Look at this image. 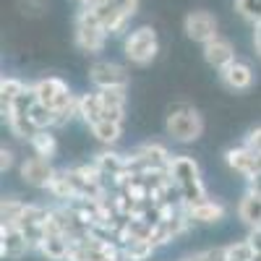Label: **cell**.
<instances>
[{"instance_id": "obj_14", "label": "cell", "mask_w": 261, "mask_h": 261, "mask_svg": "<svg viewBox=\"0 0 261 261\" xmlns=\"http://www.w3.org/2000/svg\"><path fill=\"white\" fill-rule=\"evenodd\" d=\"M201 47H204V60L217 71H222L225 65H230L235 60V47H232V42L225 39V37H214Z\"/></svg>"}, {"instance_id": "obj_16", "label": "cell", "mask_w": 261, "mask_h": 261, "mask_svg": "<svg viewBox=\"0 0 261 261\" xmlns=\"http://www.w3.org/2000/svg\"><path fill=\"white\" fill-rule=\"evenodd\" d=\"M238 217L248 230H261V193L258 191H246L243 199L238 201Z\"/></svg>"}, {"instance_id": "obj_19", "label": "cell", "mask_w": 261, "mask_h": 261, "mask_svg": "<svg viewBox=\"0 0 261 261\" xmlns=\"http://www.w3.org/2000/svg\"><path fill=\"white\" fill-rule=\"evenodd\" d=\"M29 146L37 157H45V160H53L55 151H58V139L53 136V128H39L37 134L29 139Z\"/></svg>"}, {"instance_id": "obj_22", "label": "cell", "mask_w": 261, "mask_h": 261, "mask_svg": "<svg viewBox=\"0 0 261 261\" xmlns=\"http://www.w3.org/2000/svg\"><path fill=\"white\" fill-rule=\"evenodd\" d=\"M89 130H92V136H94L97 141H102V144H115V141L123 136V123L105 120V118H102V120L92 123Z\"/></svg>"}, {"instance_id": "obj_26", "label": "cell", "mask_w": 261, "mask_h": 261, "mask_svg": "<svg viewBox=\"0 0 261 261\" xmlns=\"http://www.w3.org/2000/svg\"><path fill=\"white\" fill-rule=\"evenodd\" d=\"M235 11L251 24L261 21V0H235Z\"/></svg>"}, {"instance_id": "obj_20", "label": "cell", "mask_w": 261, "mask_h": 261, "mask_svg": "<svg viewBox=\"0 0 261 261\" xmlns=\"http://www.w3.org/2000/svg\"><path fill=\"white\" fill-rule=\"evenodd\" d=\"M79 118H81L86 125L102 120V97H99V89L92 92V94L79 97Z\"/></svg>"}, {"instance_id": "obj_18", "label": "cell", "mask_w": 261, "mask_h": 261, "mask_svg": "<svg viewBox=\"0 0 261 261\" xmlns=\"http://www.w3.org/2000/svg\"><path fill=\"white\" fill-rule=\"evenodd\" d=\"M102 97V118L123 123L125 118V89H99Z\"/></svg>"}, {"instance_id": "obj_2", "label": "cell", "mask_w": 261, "mask_h": 261, "mask_svg": "<svg viewBox=\"0 0 261 261\" xmlns=\"http://www.w3.org/2000/svg\"><path fill=\"white\" fill-rule=\"evenodd\" d=\"M170 175H172V180H175L186 206L209 199V193L204 188V180H201V170H199V165H196V160H191L188 154H172L170 157Z\"/></svg>"}, {"instance_id": "obj_7", "label": "cell", "mask_w": 261, "mask_h": 261, "mask_svg": "<svg viewBox=\"0 0 261 261\" xmlns=\"http://www.w3.org/2000/svg\"><path fill=\"white\" fill-rule=\"evenodd\" d=\"M89 81L97 89H128V71L118 63L110 60H97L89 68Z\"/></svg>"}, {"instance_id": "obj_17", "label": "cell", "mask_w": 261, "mask_h": 261, "mask_svg": "<svg viewBox=\"0 0 261 261\" xmlns=\"http://www.w3.org/2000/svg\"><path fill=\"white\" fill-rule=\"evenodd\" d=\"M186 209H188L191 222H199V225H214V222H220V220H225V212H227L222 201H214V199H204V201L191 204Z\"/></svg>"}, {"instance_id": "obj_33", "label": "cell", "mask_w": 261, "mask_h": 261, "mask_svg": "<svg viewBox=\"0 0 261 261\" xmlns=\"http://www.w3.org/2000/svg\"><path fill=\"white\" fill-rule=\"evenodd\" d=\"M79 3H81V8H92V6L102 3V0H79Z\"/></svg>"}, {"instance_id": "obj_32", "label": "cell", "mask_w": 261, "mask_h": 261, "mask_svg": "<svg viewBox=\"0 0 261 261\" xmlns=\"http://www.w3.org/2000/svg\"><path fill=\"white\" fill-rule=\"evenodd\" d=\"M183 261H209V258H206V251H201V253H193V256H186Z\"/></svg>"}, {"instance_id": "obj_4", "label": "cell", "mask_w": 261, "mask_h": 261, "mask_svg": "<svg viewBox=\"0 0 261 261\" xmlns=\"http://www.w3.org/2000/svg\"><path fill=\"white\" fill-rule=\"evenodd\" d=\"M76 45L81 53L86 55H99L105 50V42H107V29L102 27V21L97 18V13L92 8H81L76 16Z\"/></svg>"}, {"instance_id": "obj_29", "label": "cell", "mask_w": 261, "mask_h": 261, "mask_svg": "<svg viewBox=\"0 0 261 261\" xmlns=\"http://www.w3.org/2000/svg\"><path fill=\"white\" fill-rule=\"evenodd\" d=\"M243 144H248L253 151H258V154H261V125L251 130V134L246 136V141H243Z\"/></svg>"}, {"instance_id": "obj_3", "label": "cell", "mask_w": 261, "mask_h": 261, "mask_svg": "<svg viewBox=\"0 0 261 261\" xmlns=\"http://www.w3.org/2000/svg\"><path fill=\"white\" fill-rule=\"evenodd\" d=\"M165 130H167V136H172L175 141L191 144V141H196V139H201V134H204V120H201V115L196 113L191 105L178 102V105H172L170 110H167Z\"/></svg>"}, {"instance_id": "obj_23", "label": "cell", "mask_w": 261, "mask_h": 261, "mask_svg": "<svg viewBox=\"0 0 261 261\" xmlns=\"http://www.w3.org/2000/svg\"><path fill=\"white\" fill-rule=\"evenodd\" d=\"M27 212V204L16 199V196H6L3 201H0V225H18L21 222V217H24Z\"/></svg>"}, {"instance_id": "obj_31", "label": "cell", "mask_w": 261, "mask_h": 261, "mask_svg": "<svg viewBox=\"0 0 261 261\" xmlns=\"http://www.w3.org/2000/svg\"><path fill=\"white\" fill-rule=\"evenodd\" d=\"M253 50L261 58V21H258V24H253Z\"/></svg>"}, {"instance_id": "obj_27", "label": "cell", "mask_w": 261, "mask_h": 261, "mask_svg": "<svg viewBox=\"0 0 261 261\" xmlns=\"http://www.w3.org/2000/svg\"><path fill=\"white\" fill-rule=\"evenodd\" d=\"M18 8L24 16H42V11L47 8V0H18Z\"/></svg>"}, {"instance_id": "obj_25", "label": "cell", "mask_w": 261, "mask_h": 261, "mask_svg": "<svg viewBox=\"0 0 261 261\" xmlns=\"http://www.w3.org/2000/svg\"><path fill=\"white\" fill-rule=\"evenodd\" d=\"M47 191L55 196L58 201H63V204H68V201L76 199V191H73L68 175H65V170H58V172H55V178H53V183H50Z\"/></svg>"}, {"instance_id": "obj_34", "label": "cell", "mask_w": 261, "mask_h": 261, "mask_svg": "<svg viewBox=\"0 0 261 261\" xmlns=\"http://www.w3.org/2000/svg\"><path fill=\"white\" fill-rule=\"evenodd\" d=\"M227 261H238V258H230V256H227Z\"/></svg>"}, {"instance_id": "obj_5", "label": "cell", "mask_w": 261, "mask_h": 261, "mask_svg": "<svg viewBox=\"0 0 261 261\" xmlns=\"http://www.w3.org/2000/svg\"><path fill=\"white\" fill-rule=\"evenodd\" d=\"M136 8H139V0H102V3L92 6L107 34H123L125 27L130 24V18L136 16Z\"/></svg>"}, {"instance_id": "obj_11", "label": "cell", "mask_w": 261, "mask_h": 261, "mask_svg": "<svg viewBox=\"0 0 261 261\" xmlns=\"http://www.w3.org/2000/svg\"><path fill=\"white\" fill-rule=\"evenodd\" d=\"M32 251V243L21 225H0V256L3 258H21Z\"/></svg>"}, {"instance_id": "obj_8", "label": "cell", "mask_w": 261, "mask_h": 261, "mask_svg": "<svg viewBox=\"0 0 261 261\" xmlns=\"http://www.w3.org/2000/svg\"><path fill=\"white\" fill-rule=\"evenodd\" d=\"M220 24H217V16L209 11H191L183 21V32L188 39L199 42V45H206L209 39L220 37Z\"/></svg>"}, {"instance_id": "obj_15", "label": "cell", "mask_w": 261, "mask_h": 261, "mask_svg": "<svg viewBox=\"0 0 261 261\" xmlns=\"http://www.w3.org/2000/svg\"><path fill=\"white\" fill-rule=\"evenodd\" d=\"M94 165L99 170L102 180L115 186L120 180V175L125 172V167H128V160H125V154H118V151H99V154L94 157Z\"/></svg>"}, {"instance_id": "obj_30", "label": "cell", "mask_w": 261, "mask_h": 261, "mask_svg": "<svg viewBox=\"0 0 261 261\" xmlns=\"http://www.w3.org/2000/svg\"><path fill=\"white\" fill-rule=\"evenodd\" d=\"M11 167H13V151L8 146H3L0 149V172H8Z\"/></svg>"}, {"instance_id": "obj_24", "label": "cell", "mask_w": 261, "mask_h": 261, "mask_svg": "<svg viewBox=\"0 0 261 261\" xmlns=\"http://www.w3.org/2000/svg\"><path fill=\"white\" fill-rule=\"evenodd\" d=\"M120 248H123V256H125V261H146L151 253L157 251V246L151 243V241H125V243H120Z\"/></svg>"}, {"instance_id": "obj_10", "label": "cell", "mask_w": 261, "mask_h": 261, "mask_svg": "<svg viewBox=\"0 0 261 261\" xmlns=\"http://www.w3.org/2000/svg\"><path fill=\"white\" fill-rule=\"evenodd\" d=\"M18 172H21V180H24L27 186H32V188H50L58 170H53L50 160L34 154V157H27L24 162H21Z\"/></svg>"}, {"instance_id": "obj_13", "label": "cell", "mask_w": 261, "mask_h": 261, "mask_svg": "<svg viewBox=\"0 0 261 261\" xmlns=\"http://www.w3.org/2000/svg\"><path fill=\"white\" fill-rule=\"evenodd\" d=\"M220 81L227 86L230 92H246V89H251V84H253V68L248 63L235 58L230 65H225V68L220 71Z\"/></svg>"}, {"instance_id": "obj_28", "label": "cell", "mask_w": 261, "mask_h": 261, "mask_svg": "<svg viewBox=\"0 0 261 261\" xmlns=\"http://www.w3.org/2000/svg\"><path fill=\"white\" fill-rule=\"evenodd\" d=\"M248 241H251V246H253V258H251V261H261V230H251Z\"/></svg>"}, {"instance_id": "obj_12", "label": "cell", "mask_w": 261, "mask_h": 261, "mask_svg": "<svg viewBox=\"0 0 261 261\" xmlns=\"http://www.w3.org/2000/svg\"><path fill=\"white\" fill-rule=\"evenodd\" d=\"M47 217H50V209L47 206H39V204H27V212L21 217V230L27 232L32 248H39L42 238H45V227H47Z\"/></svg>"}, {"instance_id": "obj_1", "label": "cell", "mask_w": 261, "mask_h": 261, "mask_svg": "<svg viewBox=\"0 0 261 261\" xmlns=\"http://www.w3.org/2000/svg\"><path fill=\"white\" fill-rule=\"evenodd\" d=\"M32 89H34L37 102L45 105V107H50V110L58 115V123H60V125H65L71 118L79 115V99L71 94L68 84H65L63 79H58V76H45V79L34 81Z\"/></svg>"}, {"instance_id": "obj_6", "label": "cell", "mask_w": 261, "mask_h": 261, "mask_svg": "<svg viewBox=\"0 0 261 261\" xmlns=\"http://www.w3.org/2000/svg\"><path fill=\"white\" fill-rule=\"evenodd\" d=\"M123 53H125V58L134 63V65H149L151 60L157 58V53H160V39H157V32L151 29V27H139V29H134L128 37H125V42H123Z\"/></svg>"}, {"instance_id": "obj_21", "label": "cell", "mask_w": 261, "mask_h": 261, "mask_svg": "<svg viewBox=\"0 0 261 261\" xmlns=\"http://www.w3.org/2000/svg\"><path fill=\"white\" fill-rule=\"evenodd\" d=\"M27 92V84L21 79H13V76H6L0 81V107H3V115L13 107V102Z\"/></svg>"}, {"instance_id": "obj_9", "label": "cell", "mask_w": 261, "mask_h": 261, "mask_svg": "<svg viewBox=\"0 0 261 261\" xmlns=\"http://www.w3.org/2000/svg\"><path fill=\"white\" fill-rule=\"evenodd\" d=\"M225 162L238 172V175H243L246 180L256 178L258 172H261V154H258V151H253L248 144L227 149L225 151Z\"/></svg>"}]
</instances>
